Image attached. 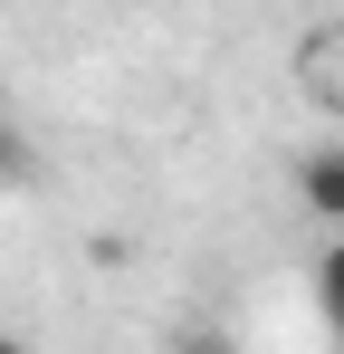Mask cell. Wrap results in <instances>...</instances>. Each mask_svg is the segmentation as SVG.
I'll list each match as a JSON object with an SVG mask.
<instances>
[{
  "mask_svg": "<svg viewBox=\"0 0 344 354\" xmlns=\"http://www.w3.org/2000/svg\"><path fill=\"white\" fill-rule=\"evenodd\" d=\"M296 201H306L325 230H344V144H316V153H296Z\"/></svg>",
  "mask_w": 344,
  "mask_h": 354,
  "instance_id": "1",
  "label": "cell"
},
{
  "mask_svg": "<svg viewBox=\"0 0 344 354\" xmlns=\"http://www.w3.org/2000/svg\"><path fill=\"white\" fill-rule=\"evenodd\" d=\"M316 316H325V335L344 345V230L316 249Z\"/></svg>",
  "mask_w": 344,
  "mask_h": 354,
  "instance_id": "2",
  "label": "cell"
},
{
  "mask_svg": "<svg viewBox=\"0 0 344 354\" xmlns=\"http://www.w3.org/2000/svg\"><path fill=\"white\" fill-rule=\"evenodd\" d=\"M163 354H239V335L201 316V326H172V335H163Z\"/></svg>",
  "mask_w": 344,
  "mask_h": 354,
  "instance_id": "3",
  "label": "cell"
},
{
  "mask_svg": "<svg viewBox=\"0 0 344 354\" xmlns=\"http://www.w3.org/2000/svg\"><path fill=\"white\" fill-rule=\"evenodd\" d=\"M0 354H19V345H0Z\"/></svg>",
  "mask_w": 344,
  "mask_h": 354,
  "instance_id": "4",
  "label": "cell"
}]
</instances>
